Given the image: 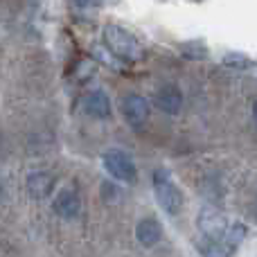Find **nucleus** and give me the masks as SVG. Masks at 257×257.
<instances>
[{
    "mask_svg": "<svg viewBox=\"0 0 257 257\" xmlns=\"http://www.w3.org/2000/svg\"><path fill=\"white\" fill-rule=\"evenodd\" d=\"M52 210L61 219H75L81 212V201L72 190H61L52 201Z\"/></svg>",
    "mask_w": 257,
    "mask_h": 257,
    "instance_id": "1a4fd4ad",
    "label": "nucleus"
},
{
    "mask_svg": "<svg viewBox=\"0 0 257 257\" xmlns=\"http://www.w3.org/2000/svg\"><path fill=\"white\" fill-rule=\"evenodd\" d=\"M104 45H106V50L113 57L122 59L126 63H138L145 59V50H142L140 41L120 25L104 27Z\"/></svg>",
    "mask_w": 257,
    "mask_h": 257,
    "instance_id": "f257e3e1",
    "label": "nucleus"
},
{
    "mask_svg": "<svg viewBox=\"0 0 257 257\" xmlns=\"http://www.w3.org/2000/svg\"><path fill=\"white\" fill-rule=\"evenodd\" d=\"M122 115H124L128 126H133V128L142 126L149 120V102L138 93H128L122 99Z\"/></svg>",
    "mask_w": 257,
    "mask_h": 257,
    "instance_id": "39448f33",
    "label": "nucleus"
},
{
    "mask_svg": "<svg viewBox=\"0 0 257 257\" xmlns=\"http://www.w3.org/2000/svg\"><path fill=\"white\" fill-rule=\"evenodd\" d=\"M54 190V176L48 172H32L27 176V192L34 199H45Z\"/></svg>",
    "mask_w": 257,
    "mask_h": 257,
    "instance_id": "9d476101",
    "label": "nucleus"
},
{
    "mask_svg": "<svg viewBox=\"0 0 257 257\" xmlns=\"http://www.w3.org/2000/svg\"><path fill=\"white\" fill-rule=\"evenodd\" d=\"M95 57L99 59L102 63H106L108 68H113V70H120V63H115V61H111V57H108V50L106 48H95Z\"/></svg>",
    "mask_w": 257,
    "mask_h": 257,
    "instance_id": "4468645a",
    "label": "nucleus"
},
{
    "mask_svg": "<svg viewBox=\"0 0 257 257\" xmlns=\"http://www.w3.org/2000/svg\"><path fill=\"white\" fill-rule=\"evenodd\" d=\"M253 117H255V122H257V102L253 104Z\"/></svg>",
    "mask_w": 257,
    "mask_h": 257,
    "instance_id": "dca6fc26",
    "label": "nucleus"
},
{
    "mask_svg": "<svg viewBox=\"0 0 257 257\" xmlns=\"http://www.w3.org/2000/svg\"><path fill=\"white\" fill-rule=\"evenodd\" d=\"M136 239L140 241V246H145V248L156 246L160 239H163V223H160L156 217L140 219L136 226Z\"/></svg>",
    "mask_w": 257,
    "mask_h": 257,
    "instance_id": "6e6552de",
    "label": "nucleus"
},
{
    "mask_svg": "<svg viewBox=\"0 0 257 257\" xmlns=\"http://www.w3.org/2000/svg\"><path fill=\"white\" fill-rule=\"evenodd\" d=\"M151 183H154V194H156L158 205L167 214L176 217V214L183 210V194H181L176 183L169 178V172L167 169H156Z\"/></svg>",
    "mask_w": 257,
    "mask_h": 257,
    "instance_id": "f03ea898",
    "label": "nucleus"
},
{
    "mask_svg": "<svg viewBox=\"0 0 257 257\" xmlns=\"http://www.w3.org/2000/svg\"><path fill=\"white\" fill-rule=\"evenodd\" d=\"M223 63H226L228 68H235V70H248L253 72L257 63L250 61L248 57H244V54H237V52H228L226 57H223Z\"/></svg>",
    "mask_w": 257,
    "mask_h": 257,
    "instance_id": "f8f14e48",
    "label": "nucleus"
},
{
    "mask_svg": "<svg viewBox=\"0 0 257 257\" xmlns=\"http://www.w3.org/2000/svg\"><path fill=\"white\" fill-rule=\"evenodd\" d=\"M99 3H102V0H77L79 7H97Z\"/></svg>",
    "mask_w": 257,
    "mask_h": 257,
    "instance_id": "2eb2a0df",
    "label": "nucleus"
},
{
    "mask_svg": "<svg viewBox=\"0 0 257 257\" xmlns=\"http://www.w3.org/2000/svg\"><path fill=\"white\" fill-rule=\"evenodd\" d=\"M246 235H248V228H246L241 221H235V223H230V226H228L223 239H226L228 244H232V246H239L241 241L246 239Z\"/></svg>",
    "mask_w": 257,
    "mask_h": 257,
    "instance_id": "ddd939ff",
    "label": "nucleus"
},
{
    "mask_svg": "<svg viewBox=\"0 0 257 257\" xmlns=\"http://www.w3.org/2000/svg\"><path fill=\"white\" fill-rule=\"evenodd\" d=\"M84 111L95 120H106V117H111V99L102 88H95L90 93H86Z\"/></svg>",
    "mask_w": 257,
    "mask_h": 257,
    "instance_id": "0eeeda50",
    "label": "nucleus"
},
{
    "mask_svg": "<svg viewBox=\"0 0 257 257\" xmlns=\"http://www.w3.org/2000/svg\"><path fill=\"white\" fill-rule=\"evenodd\" d=\"M253 72H255V75H257V66H255V70H253Z\"/></svg>",
    "mask_w": 257,
    "mask_h": 257,
    "instance_id": "f3484780",
    "label": "nucleus"
},
{
    "mask_svg": "<svg viewBox=\"0 0 257 257\" xmlns=\"http://www.w3.org/2000/svg\"><path fill=\"white\" fill-rule=\"evenodd\" d=\"M104 169L108 172V176H113L120 183H133L138 178V167L133 163V158L122 149H108L102 156Z\"/></svg>",
    "mask_w": 257,
    "mask_h": 257,
    "instance_id": "7ed1b4c3",
    "label": "nucleus"
},
{
    "mask_svg": "<svg viewBox=\"0 0 257 257\" xmlns=\"http://www.w3.org/2000/svg\"><path fill=\"white\" fill-rule=\"evenodd\" d=\"M199 255L201 257H232L237 250V246L228 244L226 239H210V241H201L199 244Z\"/></svg>",
    "mask_w": 257,
    "mask_h": 257,
    "instance_id": "9b49d317",
    "label": "nucleus"
},
{
    "mask_svg": "<svg viewBox=\"0 0 257 257\" xmlns=\"http://www.w3.org/2000/svg\"><path fill=\"white\" fill-rule=\"evenodd\" d=\"M154 104L158 111L167 113V115H176L178 111L183 108V93L178 86L174 84H165L156 90L154 95Z\"/></svg>",
    "mask_w": 257,
    "mask_h": 257,
    "instance_id": "423d86ee",
    "label": "nucleus"
},
{
    "mask_svg": "<svg viewBox=\"0 0 257 257\" xmlns=\"http://www.w3.org/2000/svg\"><path fill=\"white\" fill-rule=\"evenodd\" d=\"M196 226L210 239H221L228 230V219L217 208H208L205 205V208H201L199 217H196Z\"/></svg>",
    "mask_w": 257,
    "mask_h": 257,
    "instance_id": "20e7f679",
    "label": "nucleus"
}]
</instances>
